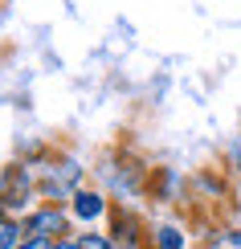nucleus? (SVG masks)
<instances>
[{
  "mask_svg": "<svg viewBox=\"0 0 241 249\" xmlns=\"http://www.w3.org/2000/svg\"><path fill=\"white\" fill-rule=\"evenodd\" d=\"M54 249H78L74 241H54Z\"/></svg>",
  "mask_w": 241,
  "mask_h": 249,
  "instance_id": "obj_7",
  "label": "nucleus"
},
{
  "mask_svg": "<svg viewBox=\"0 0 241 249\" xmlns=\"http://www.w3.org/2000/svg\"><path fill=\"white\" fill-rule=\"evenodd\" d=\"M102 209H107V200H102L98 192H74V213L82 216V221H94V216H102Z\"/></svg>",
  "mask_w": 241,
  "mask_h": 249,
  "instance_id": "obj_2",
  "label": "nucleus"
},
{
  "mask_svg": "<svg viewBox=\"0 0 241 249\" xmlns=\"http://www.w3.org/2000/svg\"><path fill=\"white\" fill-rule=\"evenodd\" d=\"M233 241H237V245H241V233H237V237H233Z\"/></svg>",
  "mask_w": 241,
  "mask_h": 249,
  "instance_id": "obj_8",
  "label": "nucleus"
},
{
  "mask_svg": "<svg viewBox=\"0 0 241 249\" xmlns=\"http://www.w3.org/2000/svg\"><path fill=\"white\" fill-rule=\"evenodd\" d=\"M74 245L78 249H114V241H111V237H102V233H82Z\"/></svg>",
  "mask_w": 241,
  "mask_h": 249,
  "instance_id": "obj_5",
  "label": "nucleus"
},
{
  "mask_svg": "<svg viewBox=\"0 0 241 249\" xmlns=\"http://www.w3.org/2000/svg\"><path fill=\"white\" fill-rule=\"evenodd\" d=\"M17 249H54V241H45V237H25Z\"/></svg>",
  "mask_w": 241,
  "mask_h": 249,
  "instance_id": "obj_6",
  "label": "nucleus"
},
{
  "mask_svg": "<svg viewBox=\"0 0 241 249\" xmlns=\"http://www.w3.org/2000/svg\"><path fill=\"white\" fill-rule=\"evenodd\" d=\"M155 245H160V249H184V237H180V229L164 225V229L155 233Z\"/></svg>",
  "mask_w": 241,
  "mask_h": 249,
  "instance_id": "obj_4",
  "label": "nucleus"
},
{
  "mask_svg": "<svg viewBox=\"0 0 241 249\" xmlns=\"http://www.w3.org/2000/svg\"><path fill=\"white\" fill-rule=\"evenodd\" d=\"M20 241H25V225L13 216H0V249H17Z\"/></svg>",
  "mask_w": 241,
  "mask_h": 249,
  "instance_id": "obj_3",
  "label": "nucleus"
},
{
  "mask_svg": "<svg viewBox=\"0 0 241 249\" xmlns=\"http://www.w3.org/2000/svg\"><path fill=\"white\" fill-rule=\"evenodd\" d=\"M57 233H66V213H61L57 204H45V209H37L25 221V237H45V241H54Z\"/></svg>",
  "mask_w": 241,
  "mask_h": 249,
  "instance_id": "obj_1",
  "label": "nucleus"
}]
</instances>
